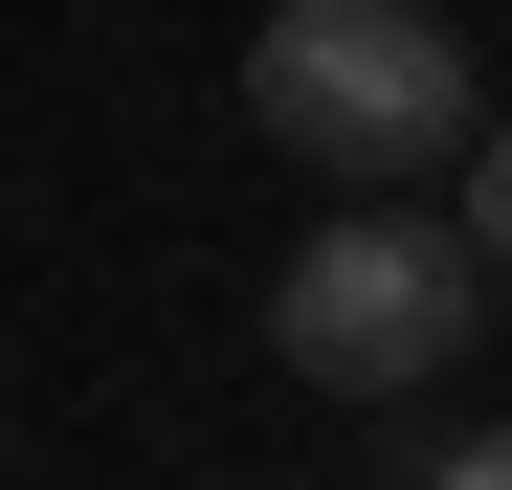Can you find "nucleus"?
Wrapping results in <instances>:
<instances>
[{
  "label": "nucleus",
  "instance_id": "1",
  "mask_svg": "<svg viewBox=\"0 0 512 490\" xmlns=\"http://www.w3.org/2000/svg\"><path fill=\"white\" fill-rule=\"evenodd\" d=\"M468 112H490V90H468L446 0H268V23H245V134H290L312 179H357V201L446 179Z\"/></svg>",
  "mask_w": 512,
  "mask_h": 490
},
{
  "label": "nucleus",
  "instance_id": "2",
  "mask_svg": "<svg viewBox=\"0 0 512 490\" xmlns=\"http://www.w3.org/2000/svg\"><path fill=\"white\" fill-rule=\"evenodd\" d=\"M468 335H490V268H468L423 201H334L290 268H268V357H290L312 401H423Z\"/></svg>",
  "mask_w": 512,
  "mask_h": 490
},
{
  "label": "nucleus",
  "instance_id": "3",
  "mask_svg": "<svg viewBox=\"0 0 512 490\" xmlns=\"http://www.w3.org/2000/svg\"><path fill=\"white\" fill-rule=\"evenodd\" d=\"M446 245H468V268H512V112H468V223H446Z\"/></svg>",
  "mask_w": 512,
  "mask_h": 490
},
{
  "label": "nucleus",
  "instance_id": "4",
  "mask_svg": "<svg viewBox=\"0 0 512 490\" xmlns=\"http://www.w3.org/2000/svg\"><path fill=\"white\" fill-rule=\"evenodd\" d=\"M423 490H512V424H468V446H423Z\"/></svg>",
  "mask_w": 512,
  "mask_h": 490
}]
</instances>
